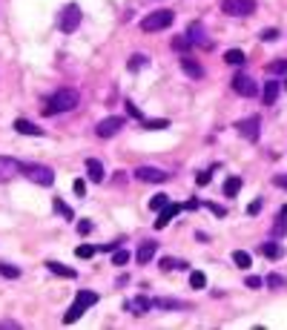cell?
Wrapping results in <instances>:
<instances>
[{"mask_svg":"<svg viewBox=\"0 0 287 330\" xmlns=\"http://www.w3.org/2000/svg\"><path fill=\"white\" fill-rule=\"evenodd\" d=\"M17 328H20V325H17L15 319H3V322H0V330H17Z\"/></svg>","mask_w":287,"mask_h":330,"instance_id":"obj_44","label":"cell"},{"mask_svg":"<svg viewBox=\"0 0 287 330\" xmlns=\"http://www.w3.org/2000/svg\"><path fill=\"white\" fill-rule=\"evenodd\" d=\"M78 106V92L64 87V89H58L49 101H46V115H61V112H69V109H75Z\"/></svg>","mask_w":287,"mask_h":330,"instance_id":"obj_1","label":"cell"},{"mask_svg":"<svg viewBox=\"0 0 287 330\" xmlns=\"http://www.w3.org/2000/svg\"><path fill=\"white\" fill-rule=\"evenodd\" d=\"M127 261H129V253H127V250H124V247L112 253V264H115V267H124Z\"/></svg>","mask_w":287,"mask_h":330,"instance_id":"obj_32","label":"cell"},{"mask_svg":"<svg viewBox=\"0 0 287 330\" xmlns=\"http://www.w3.org/2000/svg\"><path fill=\"white\" fill-rule=\"evenodd\" d=\"M75 301H78V304H84V307H92V304H98V293H95V290H81Z\"/></svg>","mask_w":287,"mask_h":330,"instance_id":"obj_26","label":"cell"},{"mask_svg":"<svg viewBox=\"0 0 287 330\" xmlns=\"http://www.w3.org/2000/svg\"><path fill=\"white\" fill-rule=\"evenodd\" d=\"M267 72H273V75H287V60H273L270 66H267Z\"/></svg>","mask_w":287,"mask_h":330,"instance_id":"obj_34","label":"cell"},{"mask_svg":"<svg viewBox=\"0 0 287 330\" xmlns=\"http://www.w3.org/2000/svg\"><path fill=\"white\" fill-rule=\"evenodd\" d=\"M23 175L40 187H52V181H55V173L43 164H23Z\"/></svg>","mask_w":287,"mask_h":330,"instance_id":"obj_3","label":"cell"},{"mask_svg":"<svg viewBox=\"0 0 287 330\" xmlns=\"http://www.w3.org/2000/svg\"><path fill=\"white\" fill-rule=\"evenodd\" d=\"M124 126H127V118H124V115H109V118L98 121L95 135H98V138H112V135H115V132H121Z\"/></svg>","mask_w":287,"mask_h":330,"instance_id":"obj_5","label":"cell"},{"mask_svg":"<svg viewBox=\"0 0 287 330\" xmlns=\"http://www.w3.org/2000/svg\"><path fill=\"white\" fill-rule=\"evenodd\" d=\"M273 233H276V236H287V221H285V215H279V221L273 224Z\"/></svg>","mask_w":287,"mask_h":330,"instance_id":"obj_39","label":"cell"},{"mask_svg":"<svg viewBox=\"0 0 287 330\" xmlns=\"http://www.w3.org/2000/svg\"><path fill=\"white\" fill-rule=\"evenodd\" d=\"M15 129H17L20 135H43V129H40L37 123H32V121H26V118L15 121Z\"/></svg>","mask_w":287,"mask_h":330,"instance_id":"obj_18","label":"cell"},{"mask_svg":"<svg viewBox=\"0 0 287 330\" xmlns=\"http://www.w3.org/2000/svg\"><path fill=\"white\" fill-rule=\"evenodd\" d=\"M184 210V207H181V204H167V207H164V210L158 212V221H155V230H164V227H167V224H169V221H172V218H175V215H178V212Z\"/></svg>","mask_w":287,"mask_h":330,"instance_id":"obj_12","label":"cell"},{"mask_svg":"<svg viewBox=\"0 0 287 330\" xmlns=\"http://www.w3.org/2000/svg\"><path fill=\"white\" fill-rule=\"evenodd\" d=\"M84 310H86V307H84V304H78V301H75V304H72V307H69V310H66L64 322H66V325H72V322H78V319H81V316H84Z\"/></svg>","mask_w":287,"mask_h":330,"instance_id":"obj_24","label":"cell"},{"mask_svg":"<svg viewBox=\"0 0 287 330\" xmlns=\"http://www.w3.org/2000/svg\"><path fill=\"white\" fill-rule=\"evenodd\" d=\"M86 175H89V181H95V184L103 181V164H101L98 158H89V161H86Z\"/></svg>","mask_w":287,"mask_h":330,"instance_id":"obj_19","label":"cell"},{"mask_svg":"<svg viewBox=\"0 0 287 330\" xmlns=\"http://www.w3.org/2000/svg\"><path fill=\"white\" fill-rule=\"evenodd\" d=\"M152 304H155V301H150L147 296H138V299L127 301V310H132V316H144V313H147Z\"/></svg>","mask_w":287,"mask_h":330,"instance_id":"obj_15","label":"cell"},{"mask_svg":"<svg viewBox=\"0 0 287 330\" xmlns=\"http://www.w3.org/2000/svg\"><path fill=\"white\" fill-rule=\"evenodd\" d=\"M78 233H81V236H89V233H92V221H86V218L78 221Z\"/></svg>","mask_w":287,"mask_h":330,"instance_id":"obj_40","label":"cell"},{"mask_svg":"<svg viewBox=\"0 0 287 330\" xmlns=\"http://www.w3.org/2000/svg\"><path fill=\"white\" fill-rule=\"evenodd\" d=\"M276 184H279V187H287V178H285V175H279V178H276Z\"/></svg>","mask_w":287,"mask_h":330,"instance_id":"obj_49","label":"cell"},{"mask_svg":"<svg viewBox=\"0 0 287 330\" xmlns=\"http://www.w3.org/2000/svg\"><path fill=\"white\" fill-rule=\"evenodd\" d=\"M261 210V198H255L253 204H250V207H247V212H250V215H255V212Z\"/></svg>","mask_w":287,"mask_h":330,"instance_id":"obj_46","label":"cell"},{"mask_svg":"<svg viewBox=\"0 0 287 330\" xmlns=\"http://www.w3.org/2000/svg\"><path fill=\"white\" fill-rule=\"evenodd\" d=\"M238 190H241V178H238V175H233V178L224 181V195H227V198L238 195Z\"/></svg>","mask_w":287,"mask_h":330,"instance_id":"obj_22","label":"cell"},{"mask_svg":"<svg viewBox=\"0 0 287 330\" xmlns=\"http://www.w3.org/2000/svg\"><path fill=\"white\" fill-rule=\"evenodd\" d=\"M135 178L144 181V184H164L169 175H167L164 170H158V167H138V170H135Z\"/></svg>","mask_w":287,"mask_h":330,"instance_id":"obj_9","label":"cell"},{"mask_svg":"<svg viewBox=\"0 0 287 330\" xmlns=\"http://www.w3.org/2000/svg\"><path fill=\"white\" fill-rule=\"evenodd\" d=\"M141 126H144V129H167L169 121L167 118H144L141 121Z\"/></svg>","mask_w":287,"mask_h":330,"instance_id":"obj_27","label":"cell"},{"mask_svg":"<svg viewBox=\"0 0 287 330\" xmlns=\"http://www.w3.org/2000/svg\"><path fill=\"white\" fill-rule=\"evenodd\" d=\"M207 207L216 212V215H227V210H224V207H219V204H207Z\"/></svg>","mask_w":287,"mask_h":330,"instance_id":"obj_48","label":"cell"},{"mask_svg":"<svg viewBox=\"0 0 287 330\" xmlns=\"http://www.w3.org/2000/svg\"><path fill=\"white\" fill-rule=\"evenodd\" d=\"M167 204H169V198H167L164 192H158V195H152V198H150V207H152V210H158V212L164 210Z\"/></svg>","mask_w":287,"mask_h":330,"instance_id":"obj_31","label":"cell"},{"mask_svg":"<svg viewBox=\"0 0 287 330\" xmlns=\"http://www.w3.org/2000/svg\"><path fill=\"white\" fill-rule=\"evenodd\" d=\"M233 261H236L238 267H250V253H244V250H236V253H233Z\"/></svg>","mask_w":287,"mask_h":330,"instance_id":"obj_33","label":"cell"},{"mask_svg":"<svg viewBox=\"0 0 287 330\" xmlns=\"http://www.w3.org/2000/svg\"><path fill=\"white\" fill-rule=\"evenodd\" d=\"M20 173H23V164L20 161H15L9 155H0V181H9V178H15V175H20Z\"/></svg>","mask_w":287,"mask_h":330,"instance_id":"obj_10","label":"cell"},{"mask_svg":"<svg viewBox=\"0 0 287 330\" xmlns=\"http://www.w3.org/2000/svg\"><path fill=\"white\" fill-rule=\"evenodd\" d=\"M224 63L241 66V63H244V52H241V49H227V52H224Z\"/></svg>","mask_w":287,"mask_h":330,"instance_id":"obj_23","label":"cell"},{"mask_svg":"<svg viewBox=\"0 0 287 330\" xmlns=\"http://www.w3.org/2000/svg\"><path fill=\"white\" fill-rule=\"evenodd\" d=\"M261 284H264V278H261V276H247V287H253V290H258Z\"/></svg>","mask_w":287,"mask_h":330,"instance_id":"obj_41","label":"cell"},{"mask_svg":"<svg viewBox=\"0 0 287 330\" xmlns=\"http://www.w3.org/2000/svg\"><path fill=\"white\" fill-rule=\"evenodd\" d=\"M172 20H175V15H172L169 9H158V12H152V15H147V17L141 20V29L144 32H161V29H167V26H172Z\"/></svg>","mask_w":287,"mask_h":330,"instance_id":"obj_2","label":"cell"},{"mask_svg":"<svg viewBox=\"0 0 287 330\" xmlns=\"http://www.w3.org/2000/svg\"><path fill=\"white\" fill-rule=\"evenodd\" d=\"M72 190H75L78 195H84V192H86V184H84L81 178H75V181H72Z\"/></svg>","mask_w":287,"mask_h":330,"instance_id":"obj_45","label":"cell"},{"mask_svg":"<svg viewBox=\"0 0 287 330\" xmlns=\"http://www.w3.org/2000/svg\"><path fill=\"white\" fill-rule=\"evenodd\" d=\"M78 23H81V9L75 6V3H69V6H64V12H61V17H58V26H61V32H75L78 29Z\"/></svg>","mask_w":287,"mask_h":330,"instance_id":"obj_6","label":"cell"},{"mask_svg":"<svg viewBox=\"0 0 287 330\" xmlns=\"http://www.w3.org/2000/svg\"><path fill=\"white\" fill-rule=\"evenodd\" d=\"M279 89H282L279 81H267V84H264V89H261V101H264V106H273V104H276Z\"/></svg>","mask_w":287,"mask_h":330,"instance_id":"obj_14","label":"cell"},{"mask_svg":"<svg viewBox=\"0 0 287 330\" xmlns=\"http://www.w3.org/2000/svg\"><path fill=\"white\" fill-rule=\"evenodd\" d=\"M233 89L238 92L241 98H255L258 95V84H255L250 75H236L233 78Z\"/></svg>","mask_w":287,"mask_h":330,"instance_id":"obj_8","label":"cell"},{"mask_svg":"<svg viewBox=\"0 0 287 330\" xmlns=\"http://www.w3.org/2000/svg\"><path fill=\"white\" fill-rule=\"evenodd\" d=\"M95 250H98V247H92V244H81V247L75 250V256H78V259H92Z\"/></svg>","mask_w":287,"mask_h":330,"instance_id":"obj_35","label":"cell"},{"mask_svg":"<svg viewBox=\"0 0 287 330\" xmlns=\"http://www.w3.org/2000/svg\"><path fill=\"white\" fill-rule=\"evenodd\" d=\"M181 69H184L190 78H204V69H201V63H198V60H192L190 55H184V58H181Z\"/></svg>","mask_w":287,"mask_h":330,"instance_id":"obj_17","label":"cell"},{"mask_svg":"<svg viewBox=\"0 0 287 330\" xmlns=\"http://www.w3.org/2000/svg\"><path fill=\"white\" fill-rule=\"evenodd\" d=\"M124 106H127V112H129V115H132V118L144 121V115H141V112H138V106H135V104H132V101H127V104H124Z\"/></svg>","mask_w":287,"mask_h":330,"instance_id":"obj_43","label":"cell"},{"mask_svg":"<svg viewBox=\"0 0 287 330\" xmlns=\"http://www.w3.org/2000/svg\"><path fill=\"white\" fill-rule=\"evenodd\" d=\"M258 37H261L264 43H273V40H279V29H264Z\"/></svg>","mask_w":287,"mask_h":330,"instance_id":"obj_38","label":"cell"},{"mask_svg":"<svg viewBox=\"0 0 287 330\" xmlns=\"http://www.w3.org/2000/svg\"><path fill=\"white\" fill-rule=\"evenodd\" d=\"M155 307H161V310H184L187 304L178 299H155Z\"/></svg>","mask_w":287,"mask_h":330,"instance_id":"obj_25","label":"cell"},{"mask_svg":"<svg viewBox=\"0 0 287 330\" xmlns=\"http://www.w3.org/2000/svg\"><path fill=\"white\" fill-rule=\"evenodd\" d=\"M0 276H3V278H17V276H20V267H15V264H6V261H0Z\"/></svg>","mask_w":287,"mask_h":330,"instance_id":"obj_29","label":"cell"},{"mask_svg":"<svg viewBox=\"0 0 287 330\" xmlns=\"http://www.w3.org/2000/svg\"><path fill=\"white\" fill-rule=\"evenodd\" d=\"M52 207H55V210L61 212V215H64L66 221H72V218H75V212L69 210V207H66L64 201H61V198H52Z\"/></svg>","mask_w":287,"mask_h":330,"instance_id":"obj_30","label":"cell"},{"mask_svg":"<svg viewBox=\"0 0 287 330\" xmlns=\"http://www.w3.org/2000/svg\"><path fill=\"white\" fill-rule=\"evenodd\" d=\"M236 129H238V135H241V138H247V141H258V132H261V118H258V115H250V118L236 121Z\"/></svg>","mask_w":287,"mask_h":330,"instance_id":"obj_7","label":"cell"},{"mask_svg":"<svg viewBox=\"0 0 287 330\" xmlns=\"http://www.w3.org/2000/svg\"><path fill=\"white\" fill-rule=\"evenodd\" d=\"M267 284H270V287H282V284H285V278H282L279 273H273V276H267Z\"/></svg>","mask_w":287,"mask_h":330,"instance_id":"obj_42","label":"cell"},{"mask_svg":"<svg viewBox=\"0 0 287 330\" xmlns=\"http://www.w3.org/2000/svg\"><path fill=\"white\" fill-rule=\"evenodd\" d=\"M282 215H285V218H287V204H285V207H282Z\"/></svg>","mask_w":287,"mask_h":330,"instance_id":"obj_50","label":"cell"},{"mask_svg":"<svg viewBox=\"0 0 287 330\" xmlns=\"http://www.w3.org/2000/svg\"><path fill=\"white\" fill-rule=\"evenodd\" d=\"M187 267H190V264L181 261V259H169V256L161 259V270H187Z\"/></svg>","mask_w":287,"mask_h":330,"instance_id":"obj_21","label":"cell"},{"mask_svg":"<svg viewBox=\"0 0 287 330\" xmlns=\"http://www.w3.org/2000/svg\"><path fill=\"white\" fill-rule=\"evenodd\" d=\"M258 253L267 256V259H273V261H279V259L285 256V247L276 244V241H264V244H258Z\"/></svg>","mask_w":287,"mask_h":330,"instance_id":"obj_13","label":"cell"},{"mask_svg":"<svg viewBox=\"0 0 287 330\" xmlns=\"http://www.w3.org/2000/svg\"><path fill=\"white\" fill-rule=\"evenodd\" d=\"M46 267H49V273H55V276H64V278H75V276H78L72 267H66V264H61V261H46Z\"/></svg>","mask_w":287,"mask_h":330,"instance_id":"obj_20","label":"cell"},{"mask_svg":"<svg viewBox=\"0 0 287 330\" xmlns=\"http://www.w3.org/2000/svg\"><path fill=\"white\" fill-rule=\"evenodd\" d=\"M141 66H147V55H132V58H129V69H132V72H138Z\"/></svg>","mask_w":287,"mask_h":330,"instance_id":"obj_36","label":"cell"},{"mask_svg":"<svg viewBox=\"0 0 287 330\" xmlns=\"http://www.w3.org/2000/svg\"><path fill=\"white\" fill-rule=\"evenodd\" d=\"M190 46H192L190 37H175V40H172V49H178V52H187Z\"/></svg>","mask_w":287,"mask_h":330,"instance_id":"obj_37","label":"cell"},{"mask_svg":"<svg viewBox=\"0 0 287 330\" xmlns=\"http://www.w3.org/2000/svg\"><path fill=\"white\" fill-rule=\"evenodd\" d=\"M187 37L192 40V46H204V49H210V40H207V32L201 23H190V29H187Z\"/></svg>","mask_w":287,"mask_h":330,"instance_id":"obj_11","label":"cell"},{"mask_svg":"<svg viewBox=\"0 0 287 330\" xmlns=\"http://www.w3.org/2000/svg\"><path fill=\"white\" fill-rule=\"evenodd\" d=\"M198 187H204V184H210V173H201V175H198Z\"/></svg>","mask_w":287,"mask_h":330,"instance_id":"obj_47","label":"cell"},{"mask_svg":"<svg viewBox=\"0 0 287 330\" xmlns=\"http://www.w3.org/2000/svg\"><path fill=\"white\" fill-rule=\"evenodd\" d=\"M155 250H158V241H144L141 247H138V253H135V259L141 261V264H147L152 256H155Z\"/></svg>","mask_w":287,"mask_h":330,"instance_id":"obj_16","label":"cell"},{"mask_svg":"<svg viewBox=\"0 0 287 330\" xmlns=\"http://www.w3.org/2000/svg\"><path fill=\"white\" fill-rule=\"evenodd\" d=\"M204 284H207V276H204L201 270H192L190 273V287H192V290H201Z\"/></svg>","mask_w":287,"mask_h":330,"instance_id":"obj_28","label":"cell"},{"mask_svg":"<svg viewBox=\"0 0 287 330\" xmlns=\"http://www.w3.org/2000/svg\"><path fill=\"white\" fill-rule=\"evenodd\" d=\"M221 12L230 17H250L255 12V0H224Z\"/></svg>","mask_w":287,"mask_h":330,"instance_id":"obj_4","label":"cell"}]
</instances>
